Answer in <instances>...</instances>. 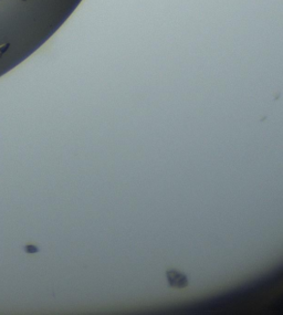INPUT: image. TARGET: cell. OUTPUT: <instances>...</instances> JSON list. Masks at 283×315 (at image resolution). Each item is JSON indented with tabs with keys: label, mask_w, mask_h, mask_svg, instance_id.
<instances>
[{
	"label": "cell",
	"mask_w": 283,
	"mask_h": 315,
	"mask_svg": "<svg viewBox=\"0 0 283 315\" xmlns=\"http://www.w3.org/2000/svg\"><path fill=\"white\" fill-rule=\"evenodd\" d=\"M166 276L168 280V285L172 288L183 289L188 286V280L184 273L179 272L177 270H169L166 272Z\"/></svg>",
	"instance_id": "6da1fadb"
}]
</instances>
